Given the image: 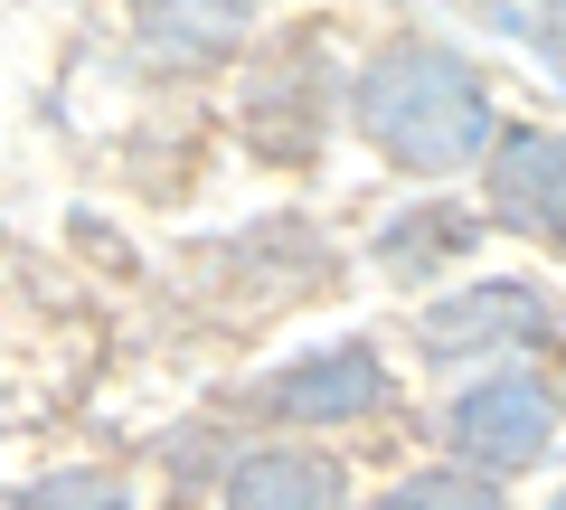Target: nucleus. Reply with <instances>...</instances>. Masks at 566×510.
<instances>
[{
    "instance_id": "20e7f679",
    "label": "nucleus",
    "mask_w": 566,
    "mask_h": 510,
    "mask_svg": "<svg viewBox=\"0 0 566 510\" xmlns=\"http://www.w3.org/2000/svg\"><path fill=\"white\" fill-rule=\"evenodd\" d=\"M482 208L491 227L566 246V133H501L482 152Z\"/></svg>"
},
{
    "instance_id": "f03ea898",
    "label": "nucleus",
    "mask_w": 566,
    "mask_h": 510,
    "mask_svg": "<svg viewBox=\"0 0 566 510\" xmlns=\"http://www.w3.org/2000/svg\"><path fill=\"white\" fill-rule=\"evenodd\" d=\"M557 445V388L538 368H491L453 397V454L482 472H520Z\"/></svg>"
},
{
    "instance_id": "6e6552de",
    "label": "nucleus",
    "mask_w": 566,
    "mask_h": 510,
    "mask_svg": "<svg viewBox=\"0 0 566 510\" xmlns=\"http://www.w3.org/2000/svg\"><path fill=\"white\" fill-rule=\"evenodd\" d=\"M463 246H472V218H406L378 256H387L397 274H416V284H424V274L444 266V256H463Z\"/></svg>"
},
{
    "instance_id": "423d86ee",
    "label": "nucleus",
    "mask_w": 566,
    "mask_h": 510,
    "mask_svg": "<svg viewBox=\"0 0 566 510\" xmlns=\"http://www.w3.org/2000/svg\"><path fill=\"white\" fill-rule=\"evenodd\" d=\"M340 491H349V472L331 454H303V445H264V454L227 464V501L237 510H322Z\"/></svg>"
},
{
    "instance_id": "f257e3e1",
    "label": "nucleus",
    "mask_w": 566,
    "mask_h": 510,
    "mask_svg": "<svg viewBox=\"0 0 566 510\" xmlns=\"http://www.w3.org/2000/svg\"><path fill=\"white\" fill-rule=\"evenodd\" d=\"M359 133L406 170H463L491 152V85L453 48H387L359 76Z\"/></svg>"
},
{
    "instance_id": "0eeeda50",
    "label": "nucleus",
    "mask_w": 566,
    "mask_h": 510,
    "mask_svg": "<svg viewBox=\"0 0 566 510\" xmlns=\"http://www.w3.org/2000/svg\"><path fill=\"white\" fill-rule=\"evenodd\" d=\"M245 39V0H142V58L208 66Z\"/></svg>"
},
{
    "instance_id": "39448f33",
    "label": "nucleus",
    "mask_w": 566,
    "mask_h": 510,
    "mask_svg": "<svg viewBox=\"0 0 566 510\" xmlns=\"http://www.w3.org/2000/svg\"><path fill=\"white\" fill-rule=\"evenodd\" d=\"M255 407L274 416V426H359V416L387 407V368L368 360V350H312V360H293L283 378H264Z\"/></svg>"
},
{
    "instance_id": "9d476101",
    "label": "nucleus",
    "mask_w": 566,
    "mask_h": 510,
    "mask_svg": "<svg viewBox=\"0 0 566 510\" xmlns=\"http://www.w3.org/2000/svg\"><path fill=\"white\" fill-rule=\"evenodd\" d=\"M491 491H501V472L463 464V472H416V482H406L397 501H491Z\"/></svg>"
},
{
    "instance_id": "9b49d317",
    "label": "nucleus",
    "mask_w": 566,
    "mask_h": 510,
    "mask_svg": "<svg viewBox=\"0 0 566 510\" xmlns=\"http://www.w3.org/2000/svg\"><path fill=\"white\" fill-rule=\"evenodd\" d=\"M557 360H566V322H557Z\"/></svg>"
},
{
    "instance_id": "1a4fd4ad",
    "label": "nucleus",
    "mask_w": 566,
    "mask_h": 510,
    "mask_svg": "<svg viewBox=\"0 0 566 510\" xmlns=\"http://www.w3.org/2000/svg\"><path fill=\"white\" fill-rule=\"evenodd\" d=\"M482 10H491V29H510V39H538V48L566 39V0H482Z\"/></svg>"
},
{
    "instance_id": "7ed1b4c3",
    "label": "nucleus",
    "mask_w": 566,
    "mask_h": 510,
    "mask_svg": "<svg viewBox=\"0 0 566 510\" xmlns=\"http://www.w3.org/2000/svg\"><path fill=\"white\" fill-rule=\"evenodd\" d=\"M416 341L434 350V360H510V350L547 341V303L528 284H453L444 303L416 312Z\"/></svg>"
}]
</instances>
